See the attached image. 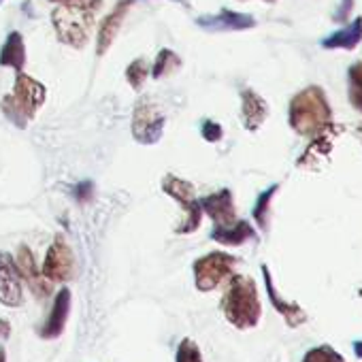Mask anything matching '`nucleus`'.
I'll return each mask as SVG.
<instances>
[{"mask_svg":"<svg viewBox=\"0 0 362 362\" xmlns=\"http://www.w3.org/2000/svg\"><path fill=\"white\" fill-rule=\"evenodd\" d=\"M98 7L100 0H73L58 5L52 11V26L58 41L73 49H83L94 28Z\"/></svg>","mask_w":362,"mask_h":362,"instance_id":"1","label":"nucleus"},{"mask_svg":"<svg viewBox=\"0 0 362 362\" xmlns=\"http://www.w3.org/2000/svg\"><path fill=\"white\" fill-rule=\"evenodd\" d=\"M222 311L235 328L239 330L256 328L262 315L256 281L252 277L233 273L228 277V288L222 298Z\"/></svg>","mask_w":362,"mask_h":362,"instance_id":"2","label":"nucleus"},{"mask_svg":"<svg viewBox=\"0 0 362 362\" xmlns=\"http://www.w3.org/2000/svg\"><path fill=\"white\" fill-rule=\"evenodd\" d=\"M288 122L292 130L300 136H315L326 126L332 124V111L326 94L317 86H309L298 92L290 103Z\"/></svg>","mask_w":362,"mask_h":362,"instance_id":"3","label":"nucleus"},{"mask_svg":"<svg viewBox=\"0 0 362 362\" xmlns=\"http://www.w3.org/2000/svg\"><path fill=\"white\" fill-rule=\"evenodd\" d=\"M47 90L41 81L26 75L24 71L16 75L13 92L0 100L3 115L20 130L28 126V122L37 115V111L45 105Z\"/></svg>","mask_w":362,"mask_h":362,"instance_id":"4","label":"nucleus"},{"mask_svg":"<svg viewBox=\"0 0 362 362\" xmlns=\"http://www.w3.org/2000/svg\"><path fill=\"white\" fill-rule=\"evenodd\" d=\"M164 126H166V117L162 109L149 96L139 98L132 109V122H130L134 141L141 145H156L164 134Z\"/></svg>","mask_w":362,"mask_h":362,"instance_id":"5","label":"nucleus"},{"mask_svg":"<svg viewBox=\"0 0 362 362\" xmlns=\"http://www.w3.org/2000/svg\"><path fill=\"white\" fill-rule=\"evenodd\" d=\"M235 264H237V258L226 254V252H211L207 256H201L192 264L197 288L201 292L216 290L220 284H224L233 275Z\"/></svg>","mask_w":362,"mask_h":362,"instance_id":"6","label":"nucleus"},{"mask_svg":"<svg viewBox=\"0 0 362 362\" xmlns=\"http://www.w3.org/2000/svg\"><path fill=\"white\" fill-rule=\"evenodd\" d=\"M41 271L45 279L54 284H64L75 277V256L71 245L64 241V237H56V241L49 245Z\"/></svg>","mask_w":362,"mask_h":362,"instance_id":"7","label":"nucleus"},{"mask_svg":"<svg viewBox=\"0 0 362 362\" xmlns=\"http://www.w3.org/2000/svg\"><path fill=\"white\" fill-rule=\"evenodd\" d=\"M0 303L5 307H20L24 303L22 277L16 258L7 252H0Z\"/></svg>","mask_w":362,"mask_h":362,"instance_id":"8","label":"nucleus"},{"mask_svg":"<svg viewBox=\"0 0 362 362\" xmlns=\"http://www.w3.org/2000/svg\"><path fill=\"white\" fill-rule=\"evenodd\" d=\"M16 264H18V271H20L22 281L28 284L30 292L37 298H45L52 292V284H49V279H45L43 271H39L37 258H35V254H33V250L28 245H20L18 247Z\"/></svg>","mask_w":362,"mask_h":362,"instance_id":"9","label":"nucleus"},{"mask_svg":"<svg viewBox=\"0 0 362 362\" xmlns=\"http://www.w3.org/2000/svg\"><path fill=\"white\" fill-rule=\"evenodd\" d=\"M197 26L207 33H239L256 26V20L247 13H237L230 9H222L216 16H203L197 20Z\"/></svg>","mask_w":362,"mask_h":362,"instance_id":"10","label":"nucleus"},{"mask_svg":"<svg viewBox=\"0 0 362 362\" xmlns=\"http://www.w3.org/2000/svg\"><path fill=\"white\" fill-rule=\"evenodd\" d=\"M201 201L203 214L214 222V226H224L237 220V209H235V199L228 188L218 190L214 194H207Z\"/></svg>","mask_w":362,"mask_h":362,"instance_id":"11","label":"nucleus"},{"mask_svg":"<svg viewBox=\"0 0 362 362\" xmlns=\"http://www.w3.org/2000/svg\"><path fill=\"white\" fill-rule=\"evenodd\" d=\"M130 7H132V0H119V3L111 9V13L105 16L103 24L98 28V37H96V54L98 56H105L109 52V47L113 45V41L117 39Z\"/></svg>","mask_w":362,"mask_h":362,"instance_id":"12","label":"nucleus"},{"mask_svg":"<svg viewBox=\"0 0 362 362\" xmlns=\"http://www.w3.org/2000/svg\"><path fill=\"white\" fill-rule=\"evenodd\" d=\"M269 117V105L267 100L252 88H245L241 92V119L245 130L256 132Z\"/></svg>","mask_w":362,"mask_h":362,"instance_id":"13","label":"nucleus"},{"mask_svg":"<svg viewBox=\"0 0 362 362\" xmlns=\"http://www.w3.org/2000/svg\"><path fill=\"white\" fill-rule=\"evenodd\" d=\"M262 275H264L267 294H269V298H271V305H273V307L277 309V313L286 320V324H288L290 328H296V326L305 324V322H307V313H305L296 303H288V300H284V298L279 296V292H277L275 286H273V277H271V271H269L267 264H262Z\"/></svg>","mask_w":362,"mask_h":362,"instance_id":"14","label":"nucleus"},{"mask_svg":"<svg viewBox=\"0 0 362 362\" xmlns=\"http://www.w3.org/2000/svg\"><path fill=\"white\" fill-rule=\"evenodd\" d=\"M69 313H71V290L69 288H62L56 294V298H54L52 313H49L47 322L41 328V337L43 339H58L62 334L64 326H66Z\"/></svg>","mask_w":362,"mask_h":362,"instance_id":"15","label":"nucleus"},{"mask_svg":"<svg viewBox=\"0 0 362 362\" xmlns=\"http://www.w3.org/2000/svg\"><path fill=\"white\" fill-rule=\"evenodd\" d=\"M211 239L216 243L226 245V247H237V245H243V243L256 239V230H254V226L250 222L235 220V222L224 224V226H214Z\"/></svg>","mask_w":362,"mask_h":362,"instance_id":"16","label":"nucleus"},{"mask_svg":"<svg viewBox=\"0 0 362 362\" xmlns=\"http://www.w3.org/2000/svg\"><path fill=\"white\" fill-rule=\"evenodd\" d=\"M0 66H9L16 73H22L26 66V43L24 35L18 30H11L7 35V41L0 47Z\"/></svg>","mask_w":362,"mask_h":362,"instance_id":"17","label":"nucleus"},{"mask_svg":"<svg viewBox=\"0 0 362 362\" xmlns=\"http://www.w3.org/2000/svg\"><path fill=\"white\" fill-rule=\"evenodd\" d=\"M160 188H162V192L166 197H170L173 201H177L181 205V209L188 207L197 199V190H194V186L190 184V181L181 179V177H177L173 173H168V175L162 177Z\"/></svg>","mask_w":362,"mask_h":362,"instance_id":"18","label":"nucleus"},{"mask_svg":"<svg viewBox=\"0 0 362 362\" xmlns=\"http://www.w3.org/2000/svg\"><path fill=\"white\" fill-rule=\"evenodd\" d=\"M360 41H362V18H356L343 30L326 37L322 41V45L326 49H347V52H351V49H356L360 45Z\"/></svg>","mask_w":362,"mask_h":362,"instance_id":"19","label":"nucleus"},{"mask_svg":"<svg viewBox=\"0 0 362 362\" xmlns=\"http://www.w3.org/2000/svg\"><path fill=\"white\" fill-rule=\"evenodd\" d=\"M181 69V58L173 52V49H160L158 52V56H156V60H153V64H151V77L153 79H162V77H166V75H170V73H175V71H179Z\"/></svg>","mask_w":362,"mask_h":362,"instance_id":"20","label":"nucleus"},{"mask_svg":"<svg viewBox=\"0 0 362 362\" xmlns=\"http://www.w3.org/2000/svg\"><path fill=\"white\" fill-rule=\"evenodd\" d=\"M184 214H186V218L181 220V224L175 228V233L177 235H192V233H197L199 228H201V224H203V207H201V201L199 199H194L188 207H184Z\"/></svg>","mask_w":362,"mask_h":362,"instance_id":"21","label":"nucleus"},{"mask_svg":"<svg viewBox=\"0 0 362 362\" xmlns=\"http://www.w3.org/2000/svg\"><path fill=\"white\" fill-rule=\"evenodd\" d=\"M149 73H151V66L147 64V60H145V58H134V60L126 66V81L130 83L132 90L139 92V90L145 86Z\"/></svg>","mask_w":362,"mask_h":362,"instance_id":"22","label":"nucleus"},{"mask_svg":"<svg viewBox=\"0 0 362 362\" xmlns=\"http://www.w3.org/2000/svg\"><path fill=\"white\" fill-rule=\"evenodd\" d=\"M277 190H279V186L275 184V186H271L269 190H264V192L258 197V201H256V207H254V220H256V224H258L262 230H267V228H269L271 201H273V197L277 194Z\"/></svg>","mask_w":362,"mask_h":362,"instance_id":"23","label":"nucleus"},{"mask_svg":"<svg viewBox=\"0 0 362 362\" xmlns=\"http://www.w3.org/2000/svg\"><path fill=\"white\" fill-rule=\"evenodd\" d=\"M347 81H349V103L362 113V62L349 66Z\"/></svg>","mask_w":362,"mask_h":362,"instance_id":"24","label":"nucleus"},{"mask_svg":"<svg viewBox=\"0 0 362 362\" xmlns=\"http://www.w3.org/2000/svg\"><path fill=\"white\" fill-rule=\"evenodd\" d=\"M303 362H345V358L330 345H320L313 347L305 354Z\"/></svg>","mask_w":362,"mask_h":362,"instance_id":"25","label":"nucleus"},{"mask_svg":"<svg viewBox=\"0 0 362 362\" xmlns=\"http://www.w3.org/2000/svg\"><path fill=\"white\" fill-rule=\"evenodd\" d=\"M177 362H203L201 349L192 339H184L177 347Z\"/></svg>","mask_w":362,"mask_h":362,"instance_id":"26","label":"nucleus"},{"mask_svg":"<svg viewBox=\"0 0 362 362\" xmlns=\"http://www.w3.org/2000/svg\"><path fill=\"white\" fill-rule=\"evenodd\" d=\"M201 136H203L207 143H218V141L224 136V128H222L218 122H214V119H205V122L201 124Z\"/></svg>","mask_w":362,"mask_h":362,"instance_id":"27","label":"nucleus"},{"mask_svg":"<svg viewBox=\"0 0 362 362\" xmlns=\"http://www.w3.org/2000/svg\"><path fill=\"white\" fill-rule=\"evenodd\" d=\"M73 194L77 197L79 203H88L92 199V194H94V184H92V181H81V184L73 190Z\"/></svg>","mask_w":362,"mask_h":362,"instance_id":"28","label":"nucleus"},{"mask_svg":"<svg viewBox=\"0 0 362 362\" xmlns=\"http://www.w3.org/2000/svg\"><path fill=\"white\" fill-rule=\"evenodd\" d=\"M351 7H354V0H343V7H341V11L334 16V20H337V22H343V18H347V13H349Z\"/></svg>","mask_w":362,"mask_h":362,"instance_id":"29","label":"nucleus"},{"mask_svg":"<svg viewBox=\"0 0 362 362\" xmlns=\"http://www.w3.org/2000/svg\"><path fill=\"white\" fill-rule=\"evenodd\" d=\"M11 334V324L7 320H0V337H9Z\"/></svg>","mask_w":362,"mask_h":362,"instance_id":"30","label":"nucleus"},{"mask_svg":"<svg viewBox=\"0 0 362 362\" xmlns=\"http://www.w3.org/2000/svg\"><path fill=\"white\" fill-rule=\"evenodd\" d=\"M354 351H356V358H362V341H354Z\"/></svg>","mask_w":362,"mask_h":362,"instance_id":"31","label":"nucleus"},{"mask_svg":"<svg viewBox=\"0 0 362 362\" xmlns=\"http://www.w3.org/2000/svg\"><path fill=\"white\" fill-rule=\"evenodd\" d=\"M0 362H7V354H5L3 347H0Z\"/></svg>","mask_w":362,"mask_h":362,"instance_id":"32","label":"nucleus"},{"mask_svg":"<svg viewBox=\"0 0 362 362\" xmlns=\"http://www.w3.org/2000/svg\"><path fill=\"white\" fill-rule=\"evenodd\" d=\"M49 3H56V5H62V3H73V0H49Z\"/></svg>","mask_w":362,"mask_h":362,"instance_id":"33","label":"nucleus"},{"mask_svg":"<svg viewBox=\"0 0 362 362\" xmlns=\"http://www.w3.org/2000/svg\"><path fill=\"white\" fill-rule=\"evenodd\" d=\"M264 3H275V0H264Z\"/></svg>","mask_w":362,"mask_h":362,"instance_id":"34","label":"nucleus"},{"mask_svg":"<svg viewBox=\"0 0 362 362\" xmlns=\"http://www.w3.org/2000/svg\"><path fill=\"white\" fill-rule=\"evenodd\" d=\"M0 5H3V0H0Z\"/></svg>","mask_w":362,"mask_h":362,"instance_id":"35","label":"nucleus"}]
</instances>
